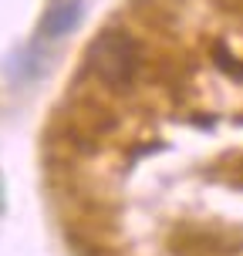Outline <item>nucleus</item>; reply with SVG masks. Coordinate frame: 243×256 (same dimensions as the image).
I'll list each match as a JSON object with an SVG mask.
<instances>
[{"label": "nucleus", "instance_id": "2", "mask_svg": "<svg viewBox=\"0 0 243 256\" xmlns=\"http://www.w3.org/2000/svg\"><path fill=\"white\" fill-rule=\"evenodd\" d=\"M81 14H85V4L81 0H58L48 7L44 14V20H41V34L44 38H64V34H71L78 24H81Z\"/></svg>", "mask_w": 243, "mask_h": 256}, {"label": "nucleus", "instance_id": "3", "mask_svg": "<svg viewBox=\"0 0 243 256\" xmlns=\"http://www.w3.org/2000/svg\"><path fill=\"white\" fill-rule=\"evenodd\" d=\"M216 64L226 71V74H233L236 81H243V64H236V58H233L226 48H216Z\"/></svg>", "mask_w": 243, "mask_h": 256}, {"label": "nucleus", "instance_id": "1", "mask_svg": "<svg viewBox=\"0 0 243 256\" xmlns=\"http://www.w3.org/2000/svg\"><path fill=\"white\" fill-rule=\"evenodd\" d=\"M88 68L102 84L125 88L135 74V68H139L135 40L128 38L125 30H102L88 48Z\"/></svg>", "mask_w": 243, "mask_h": 256}]
</instances>
